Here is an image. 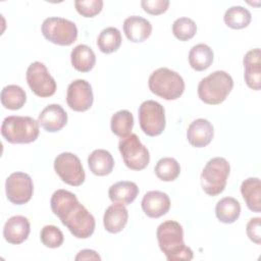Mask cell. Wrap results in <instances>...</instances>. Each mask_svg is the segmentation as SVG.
I'll return each instance as SVG.
<instances>
[{
    "label": "cell",
    "instance_id": "6da1fadb",
    "mask_svg": "<svg viewBox=\"0 0 261 261\" xmlns=\"http://www.w3.org/2000/svg\"><path fill=\"white\" fill-rule=\"evenodd\" d=\"M52 212L76 239H88L95 230V218L76 196L66 190L55 191L50 200Z\"/></svg>",
    "mask_w": 261,
    "mask_h": 261
},
{
    "label": "cell",
    "instance_id": "7a4b0ae2",
    "mask_svg": "<svg viewBox=\"0 0 261 261\" xmlns=\"http://www.w3.org/2000/svg\"><path fill=\"white\" fill-rule=\"evenodd\" d=\"M158 245L168 261H190L194 254L185 245L182 226L174 220L162 222L156 231Z\"/></svg>",
    "mask_w": 261,
    "mask_h": 261
},
{
    "label": "cell",
    "instance_id": "3957f363",
    "mask_svg": "<svg viewBox=\"0 0 261 261\" xmlns=\"http://www.w3.org/2000/svg\"><path fill=\"white\" fill-rule=\"evenodd\" d=\"M233 88V80L224 70H216L202 79L198 85V96L209 105L222 103Z\"/></svg>",
    "mask_w": 261,
    "mask_h": 261
},
{
    "label": "cell",
    "instance_id": "277c9868",
    "mask_svg": "<svg viewBox=\"0 0 261 261\" xmlns=\"http://www.w3.org/2000/svg\"><path fill=\"white\" fill-rule=\"evenodd\" d=\"M39 122L31 116L11 115L4 118L1 135L11 144H30L39 137Z\"/></svg>",
    "mask_w": 261,
    "mask_h": 261
},
{
    "label": "cell",
    "instance_id": "5b68a950",
    "mask_svg": "<svg viewBox=\"0 0 261 261\" xmlns=\"http://www.w3.org/2000/svg\"><path fill=\"white\" fill-rule=\"evenodd\" d=\"M150 91L164 100H176L185 91V82L179 73L167 67L154 70L148 80Z\"/></svg>",
    "mask_w": 261,
    "mask_h": 261
},
{
    "label": "cell",
    "instance_id": "8992f818",
    "mask_svg": "<svg viewBox=\"0 0 261 261\" xmlns=\"http://www.w3.org/2000/svg\"><path fill=\"white\" fill-rule=\"evenodd\" d=\"M230 165L223 157H214L204 166L201 173V186L208 196L221 194L226 186Z\"/></svg>",
    "mask_w": 261,
    "mask_h": 261
},
{
    "label": "cell",
    "instance_id": "52a82bcc",
    "mask_svg": "<svg viewBox=\"0 0 261 261\" xmlns=\"http://www.w3.org/2000/svg\"><path fill=\"white\" fill-rule=\"evenodd\" d=\"M41 31L46 40L59 46H69L77 38L75 23L62 17L46 18L42 23Z\"/></svg>",
    "mask_w": 261,
    "mask_h": 261
},
{
    "label": "cell",
    "instance_id": "ba28073f",
    "mask_svg": "<svg viewBox=\"0 0 261 261\" xmlns=\"http://www.w3.org/2000/svg\"><path fill=\"white\" fill-rule=\"evenodd\" d=\"M118 150L125 166L132 170H143L150 162L149 151L136 134L121 138L118 143Z\"/></svg>",
    "mask_w": 261,
    "mask_h": 261
},
{
    "label": "cell",
    "instance_id": "9c48e42d",
    "mask_svg": "<svg viewBox=\"0 0 261 261\" xmlns=\"http://www.w3.org/2000/svg\"><path fill=\"white\" fill-rule=\"evenodd\" d=\"M139 122L143 133L149 137L162 134L165 128V111L163 106L154 101H144L139 107Z\"/></svg>",
    "mask_w": 261,
    "mask_h": 261
},
{
    "label": "cell",
    "instance_id": "30bf717a",
    "mask_svg": "<svg viewBox=\"0 0 261 261\" xmlns=\"http://www.w3.org/2000/svg\"><path fill=\"white\" fill-rule=\"evenodd\" d=\"M54 170L63 182L72 187L81 186L86 179V173L80 158L70 152L57 155L54 160Z\"/></svg>",
    "mask_w": 261,
    "mask_h": 261
},
{
    "label": "cell",
    "instance_id": "8fae6325",
    "mask_svg": "<svg viewBox=\"0 0 261 261\" xmlns=\"http://www.w3.org/2000/svg\"><path fill=\"white\" fill-rule=\"evenodd\" d=\"M25 79L30 89L38 97H51L56 92L55 80L49 73L45 64L40 61H35L29 65Z\"/></svg>",
    "mask_w": 261,
    "mask_h": 261
},
{
    "label": "cell",
    "instance_id": "7c38bea8",
    "mask_svg": "<svg viewBox=\"0 0 261 261\" xmlns=\"http://www.w3.org/2000/svg\"><path fill=\"white\" fill-rule=\"evenodd\" d=\"M34 184L32 177L24 172H13L5 181V193L7 199L15 205L28 203L33 196Z\"/></svg>",
    "mask_w": 261,
    "mask_h": 261
},
{
    "label": "cell",
    "instance_id": "4fadbf2b",
    "mask_svg": "<svg viewBox=\"0 0 261 261\" xmlns=\"http://www.w3.org/2000/svg\"><path fill=\"white\" fill-rule=\"evenodd\" d=\"M66 102L73 111L84 112L89 110L94 102L92 86L86 80H75L67 87Z\"/></svg>",
    "mask_w": 261,
    "mask_h": 261
},
{
    "label": "cell",
    "instance_id": "5bb4252c",
    "mask_svg": "<svg viewBox=\"0 0 261 261\" xmlns=\"http://www.w3.org/2000/svg\"><path fill=\"white\" fill-rule=\"evenodd\" d=\"M144 213L150 218H159L170 209V199L166 193L161 191L147 192L141 202Z\"/></svg>",
    "mask_w": 261,
    "mask_h": 261
},
{
    "label": "cell",
    "instance_id": "9a60e30c",
    "mask_svg": "<svg viewBox=\"0 0 261 261\" xmlns=\"http://www.w3.org/2000/svg\"><path fill=\"white\" fill-rule=\"evenodd\" d=\"M38 122L46 132L56 133L66 125L67 113L59 104H50L41 111Z\"/></svg>",
    "mask_w": 261,
    "mask_h": 261
},
{
    "label": "cell",
    "instance_id": "2e32d148",
    "mask_svg": "<svg viewBox=\"0 0 261 261\" xmlns=\"http://www.w3.org/2000/svg\"><path fill=\"white\" fill-rule=\"evenodd\" d=\"M245 73L244 79L247 86L255 91L261 88V52L260 48L248 51L243 59Z\"/></svg>",
    "mask_w": 261,
    "mask_h": 261
},
{
    "label": "cell",
    "instance_id": "e0dca14e",
    "mask_svg": "<svg viewBox=\"0 0 261 261\" xmlns=\"http://www.w3.org/2000/svg\"><path fill=\"white\" fill-rule=\"evenodd\" d=\"M31 231V224L27 217L14 215L8 218L3 227V237L6 242L12 245L23 243Z\"/></svg>",
    "mask_w": 261,
    "mask_h": 261
},
{
    "label": "cell",
    "instance_id": "ac0fdd59",
    "mask_svg": "<svg viewBox=\"0 0 261 261\" xmlns=\"http://www.w3.org/2000/svg\"><path fill=\"white\" fill-rule=\"evenodd\" d=\"M213 136V125L205 118H198L192 121L187 130V139L189 143L196 148H203L209 145Z\"/></svg>",
    "mask_w": 261,
    "mask_h": 261
},
{
    "label": "cell",
    "instance_id": "d6986e66",
    "mask_svg": "<svg viewBox=\"0 0 261 261\" xmlns=\"http://www.w3.org/2000/svg\"><path fill=\"white\" fill-rule=\"evenodd\" d=\"M123 32L125 37L134 43H142L146 41L152 33L151 22L138 15H133L123 21Z\"/></svg>",
    "mask_w": 261,
    "mask_h": 261
},
{
    "label": "cell",
    "instance_id": "ffe728a7",
    "mask_svg": "<svg viewBox=\"0 0 261 261\" xmlns=\"http://www.w3.org/2000/svg\"><path fill=\"white\" fill-rule=\"evenodd\" d=\"M128 212L121 203H113L104 212L103 224L105 229L110 233L120 232L126 225Z\"/></svg>",
    "mask_w": 261,
    "mask_h": 261
},
{
    "label": "cell",
    "instance_id": "44dd1931",
    "mask_svg": "<svg viewBox=\"0 0 261 261\" xmlns=\"http://www.w3.org/2000/svg\"><path fill=\"white\" fill-rule=\"evenodd\" d=\"M88 165L93 174L105 176L112 172L114 167V159L109 151L97 149L89 155Z\"/></svg>",
    "mask_w": 261,
    "mask_h": 261
},
{
    "label": "cell",
    "instance_id": "7402d4cb",
    "mask_svg": "<svg viewBox=\"0 0 261 261\" xmlns=\"http://www.w3.org/2000/svg\"><path fill=\"white\" fill-rule=\"evenodd\" d=\"M139 195V188L136 182L128 180L117 181L109 188L108 196L113 203L128 205L133 203Z\"/></svg>",
    "mask_w": 261,
    "mask_h": 261
},
{
    "label": "cell",
    "instance_id": "603a6c76",
    "mask_svg": "<svg viewBox=\"0 0 261 261\" xmlns=\"http://www.w3.org/2000/svg\"><path fill=\"white\" fill-rule=\"evenodd\" d=\"M241 194L251 211H261V181L258 177L245 179L241 185Z\"/></svg>",
    "mask_w": 261,
    "mask_h": 261
},
{
    "label": "cell",
    "instance_id": "cb8c5ba5",
    "mask_svg": "<svg viewBox=\"0 0 261 261\" xmlns=\"http://www.w3.org/2000/svg\"><path fill=\"white\" fill-rule=\"evenodd\" d=\"M70 61L74 69L80 72H89L96 63V56L91 47L85 44L76 45L70 53Z\"/></svg>",
    "mask_w": 261,
    "mask_h": 261
},
{
    "label": "cell",
    "instance_id": "d4e9b609",
    "mask_svg": "<svg viewBox=\"0 0 261 261\" xmlns=\"http://www.w3.org/2000/svg\"><path fill=\"white\" fill-rule=\"evenodd\" d=\"M190 66L196 71H203L210 67L213 62L214 54L212 49L203 43L193 46L189 52Z\"/></svg>",
    "mask_w": 261,
    "mask_h": 261
},
{
    "label": "cell",
    "instance_id": "484cf974",
    "mask_svg": "<svg viewBox=\"0 0 261 261\" xmlns=\"http://www.w3.org/2000/svg\"><path fill=\"white\" fill-rule=\"evenodd\" d=\"M215 214L220 222L226 224L233 223L241 214V204L232 197H224L217 202Z\"/></svg>",
    "mask_w": 261,
    "mask_h": 261
},
{
    "label": "cell",
    "instance_id": "4316f807",
    "mask_svg": "<svg viewBox=\"0 0 261 261\" xmlns=\"http://www.w3.org/2000/svg\"><path fill=\"white\" fill-rule=\"evenodd\" d=\"M25 101V92L17 85H8L1 91V103L6 109L18 110L24 105Z\"/></svg>",
    "mask_w": 261,
    "mask_h": 261
},
{
    "label": "cell",
    "instance_id": "83f0119b",
    "mask_svg": "<svg viewBox=\"0 0 261 261\" xmlns=\"http://www.w3.org/2000/svg\"><path fill=\"white\" fill-rule=\"evenodd\" d=\"M121 42L120 32L114 27H109L101 31L97 39V46L102 53L110 54L119 49Z\"/></svg>",
    "mask_w": 261,
    "mask_h": 261
},
{
    "label": "cell",
    "instance_id": "f1b7e54d",
    "mask_svg": "<svg viewBox=\"0 0 261 261\" xmlns=\"http://www.w3.org/2000/svg\"><path fill=\"white\" fill-rule=\"evenodd\" d=\"M251 19V12L243 6H231L225 11L223 16L225 24L233 30L247 28L250 24Z\"/></svg>",
    "mask_w": 261,
    "mask_h": 261
},
{
    "label": "cell",
    "instance_id": "f546056e",
    "mask_svg": "<svg viewBox=\"0 0 261 261\" xmlns=\"http://www.w3.org/2000/svg\"><path fill=\"white\" fill-rule=\"evenodd\" d=\"M134 126V116L128 110H119L114 113L110 120L111 132L119 137L125 138L132 134Z\"/></svg>",
    "mask_w": 261,
    "mask_h": 261
},
{
    "label": "cell",
    "instance_id": "4dcf8cb0",
    "mask_svg": "<svg viewBox=\"0 0 261 261\" xmlns=\"http://www.w3.org/2000/svg\"><path fill=\"white\" fill-rule=\"evenodd\" d=\"M154 171L159 179L163 181H173L180 173V166L174 158L164 157L158 160Z\"/></svg>",
    "mask_w": 261,
    "mask_h": 261
},
{
    "label": "cell",
    "instance_id": "1f68e13d",
    "mask_svg": "<svg viewBox=\"0 0 261 261\" xmlns=\"http://www.w3.org/2000/svg\"><path fill=\"white\" fill-rule=\"evenodd\" d=\"M172 33L179 41H189L197 33L196 22L189 17H179L172 24Z\"/></svg>",
    "mask_w": 261,
    "mask_h": 261
},
{
    "label": "cell",
    "instance_id": "d6a6232c",
    "mask_svg": "<svg viewBox=\"0 0 261 261\" xmlns=\"http://www.w3.org/2000/svg\"><path fill=\"white\" fill-rule=\"evenodd\" d=\"M42 244L51 249L59 248L64 241V236L60 228L55 225H45L40 232Z\"/></svg>",
    "mask_w": 261,
    "mask_h": 261
},
{
    "label": "cell",
    "instance_id": "836d02e7",
    "mask_svg": "<svg viewBox=\"0 0 261 261\" xmlns=\"http://www.w3.org/2000/svg\"><path fill=\"white\" fill-rule=\"evenodd\" d=\"M104 2L102 0H76L74 7L84 17H94L102 11Z\"/></svg>",
    "mask_w": 261,
    "mask_h": 261
},
{
    "label": "cell",
    "instance_id": "e575fe53",
    "mask_svg": "<svg viewBox=\"0 0 261 261\" xmlns=\"http://www.w3.org/2000/svg\"><path fill=\"white\" fill-rule=\"evenodd\" d=\"M170 2L168 0H142L141 6L142 8L151 15H159L164 13L168 7Z\"/></svg>",
    "mask_w": 261,
    "mask_h": 261
},
{
    "label": "cell",
    "instance_id": "d590c367",
    "mask_svg": "<svg viewBox=\"0 0 261 261\" xmlns=\"http://www.w3.org/2000/svg\"><path fill=\"white\" fill-rule=\"evenodd\" d=\"M260 217L251 218L246 226V232L248 238L255 244H261V226H260Z\"/></svg>",
    "mask_w": 261,
    "mask_h": 261
},
{
    "label": "cell",
    "instance_id": "8d00e7d4",
    "mask_svg": "<svg viewBox=\"0 0 261 261\" xmlns=\"http://www.w3.org/2000/svg\"><path fill=\"white\" fill-rule=\"evenodd\" d=\"M75 261L79 260H101V257L98 255V253L94 250L85 249L77 253V255L74 258Z\"/></svg>",
    "mask_w": 261,
    "mask_h": 261
}]
</instances>
